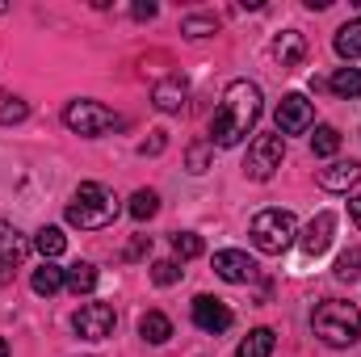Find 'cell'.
Masks as SVG:
<instances>
[{"instance_id": "3957f363", "label": "cell", "mask_w": 361, "mask_h": 357, "mask_svg": "<svg viewBox=\"0 0 361 357\" xmlns=\"http://www.w3.org/2000/svg\"><path fill=\"white\" fill-rule=\"evenodd\" d=\"M114 219H118V198L105 185H97V181H85L72 193V202H68V223L80 227V231H101Z\"/></svg>"}, {"instance_id": "30bf717a", "label": "cell", "mask_w": 361, "mask_h": 357, "mask_svg": "<svg viewBox=\"0 0 361 357\" xmlns=\"http://www.w3.org/2000/svg\"><path fill=\"white\" fill-rule=\"evenodd\" d=\"M214 273L231 286H248L257 277V261L240 248H223V253H214Z\"/></svg>"}, {"instance_id": "5bb4252c", "label": "cell", "mask_w": 361, "mask_h": 357, "mask_svg": "<svg viewBox=\"0 0 361 357\" xmlns=\"http://www.w3.org/2000/svg\"><path fill=\"white\" fill-rule=\"evenodd\" d=\"M357 181H361V164L357 160H336V164L319 169V185H324L328 193H349Z\"/></svg>"}, {"instance_id": "9a60e30c", "label": "cell", "mask_w": 361, "mask_h": 357, "mask_svg": "<svg viewBox=\"0 0 361 357\" xmlns=\"http://www.w3.org/2000/svg\"><path fill=\"white\" fill-rule=\"evenodd\" d=\"M185 97H189V85H185L180 76H169V80H160V85L152 89L156 109H164V114H180V109H185Z\"/></svg>"}, {"instance_id": "8992f818", "label": "cell", "mask_w": 361, "mask_h": 357, "mask_svg": "<svg viewBox=\"0 0 361 357\" xmlns=\"http://www.w3.org/2000/svg\"><path fill=\"white\" fill-rule=\"evenodd\" d=\"M281 156H286V139L281 135H257L248 143V156H244V177L248 181H269L281 169Z\"/></svg>"}, {"instance_id": "7c38bea8", "label": "cell", "mask_w": 361, "mask_h": 357, "mask_svg": "<svg viewBox=\"0 0 361 357\" xmlns=\"http://www.w3.org/2000/svg\"><path fill=\"white\" fill-rule=\"evenodd\" d=\"M332 236H336V214H332V210H319V214L307 223V231H302V253H307V257L328 253Z\"/></svg>"}, {"instance_id": "9c48e42d", "label": "cell", "mask_w": 361, "mask_h": 357, "mask_svg": "<svg viewBox=\"0 0 361 357\" xmlns=\"http://www.w3.org/2000/svg\"><path fill=\"white\" fill-rule=\"evenodd\" d=\"M193 324H197L202 332L219 337V332H227V328H231V307H227L223 298L197 294V298H193Z\"/></svg>"}, {"instance_id": "6da1fadb", "label": "cell", "mask_w": 361, "mask_h": 357, "mask_svg": "<svg viewBox=\"0 0 361 357\" xmlns=\"http://www.w3.org/2000/svg\"><path fill=\"white\" fill-rule=\"evenodd\" d=\"M261 122V89L252 80H231L214 118H210V143L214 147H240Z\"/></svg>"}, {"instance_id": "d4e9b609", "label": "cell", "mask_w": 361, "mask_h": 357, "mask_svg": "<svg viewBox=\"0 0 361 357\" xmlns=\"http://www.w3.org/2000/svg\"><path fill=\"white\" fill-rule=\"evenodd\" d=\"M25 118H30V105L21 97H13V92H0V126H17Z\"/></svg>"}, {"instance_id": "1f68e13d", "label": "cell", "mask_w": 361, "mask_h": 357, "mask_svg": "<svg viewBox=\"0 0 361 357\" xmlns=\"http://www.w3.org/2000/svg\"><path fill=\"white\" fill-rule=\"evenodd\" d=\"M160 147H164V131H156V139H152V143H143L139 152H143V156H156Z\"/></svg>"}, {"instance_id": "e575fe53", "label": "cell", "mask_w": 361, "mask_h": 357, "mask_svg": "<svg viewBox=\"0 0 361 357\" xmlns=\"http://www.w3.org/2000/svg\"><path fill=\"white\" fill-rule=\"evenodd\" d=\"M0 357H8V341L4 337H0Z\"/></svg>"}, {"instance_id": "4dcf8cb0", "label": "cell", "mask_w": 361, "mask_h": 357, "mask_svg": "<svg viewBox=\"0 0 361 357\" xmlns=\"http://www.w3.org/2000/svg\"><path fill=\"white\" fill-rule=\"evenodd\" d=\"M130 13H135V17H139V21H152V17H156V4H152V0H147V4H135V8H130Z\"/></svg>"}, {"instance_id": "4316f807", "label": "cell", "mask_w": 361, "mask_h": 357, "mask_svg": "<svg viewBox=\"0 0 361 357\" xmlns=\"http://www.w3.org/2000/svg\"><path fill=\"white\" fill-rule=\"evenodd\" d=\"M214 30H219V21L214 17H202V13H193V17L180 21V34H189V38H210Z\"/></svg>"}, {"instance_id": "5b68a950", "label": "cell", "mask_w": 361, "mask_h": 357, "mask_svg": "<svg viewBox=\"0 0 361 357\" xmlns=\"http://www.w3.org/2000/svg\"><path fill=\"white\" fill-rule=\"evenodd\" d=\"M63 122H68V131H76V135H85V139H97V135H105V131H114V126H118V114H114V109H105L101 101L80 97V101H68Z\"/></svg>"}, {"instance_id": "44dd1931", "label": "cell", "mask_w": 361, "mask_h": 357, "mask_svg": "<svg viewBox=\"0 0 361 357\" xmlns=\"http://www.w3.org/2000/svg\"><path fill=\"white\" fill-rule=\"evenodd\" d=\"M34 248L42 253V261H55V257H63V248H68V236H63L59 227H42V231L34 236Z\"/></svg>"}, {"instance_id": "2e32d148", "label": "cell", "mask_w": 361, "mask_h": 357, "mask_svg": "<svg viewBox=\"0 0 361 357\" xmlns=\"http://www.w3.org/2000/svg\"><path fill=\"white\" fill-rule=\"evenodd\" d=\"M139 337H143L147 345H164V341L173 337V320H169L164 311H143V315H139Z\"/></svg>"}, {"instance_id": "d6a6232c", "label": "cell", "mask_w": 361, "mask_h": 357, "mask_svg": "<svg viewBox=\"0 0 361 357\" xmlns=\"http://www.w3.org/2000/svg\"><path fill=\"white\" fill-rule=\"evenodd\" d=\"M143 248H152V240H143V236H139V240H135V244H130V248H126V257H130V261H135V257H143Z\"/></svg>"}, {"instance_id": "f546056e", "label": "cell", "mask_w": 361, "mask_h": 357, "mask_svg": "<svg viewBox=\"0 0 361 357\" xmlns=\"http://www.w3.org/2000/svg\"><path fill=\"white\" fill-rule=\"evenodd\" d=\"M152 282H156V286H173V282H180V265L177 261H156V265H152Z\"/></svg>"}, {"instance_id": "cb8c5ba5", "label": "cell", "mask_w": 361, "mask_h": 357, "mask_svg": "<svg viewBox=\"0 0 361 357\" xmlns=\"http://www.w3.org/2000/svg\"><path fill=\"white\" fill-rule=\"evenodd\" d=\"M130 219H139V223H147L156 210H160V198H156V189H135V198H130Z\"/></svg>"}, {"instance_id": "277c9868", "label": "cell", "mask_w": 361, "mask_h": 357, "mask_svg": "<svg viewBox=\"0 0 361 357\" xmlns=\"http://www.w3.org/2000/svg\"><path fill=\"white\" fill-rule=\"evenodd\" d=\"M248 236H252L257 253H265V257H281V253L294 244L298 223H294V214H290V210H277V206H273V210H261V214L252 219Z\"/></svg>"}, {"instance_id": "e0dca14e", "label": "cell", "mask_w": 361, "mask_h": 357, "mask_svg": "<svg viewBox=\"0 0 361 357\" xmlns=\"http://www.w3.org/2000/svg\"><path fill=\"white\" fill-rule=\"evenodd\" d=\"M273 345H277V332H273V328H252V332L240 341L235 357H273Z\"/></svg>"}, {"instance_id": "ac0fdd59", "label": "cell", "mask_w": 361, "mask_h": 357, "mask_svg": "<svg viewBox=\"0 0 361 357\" xmlns=\"http://www.w3.org/2000/svg\"><path fill=\"white\" fill-rule=\"evenodd\" d=\"M63 286L80 298V294H92L97 290V265H89V261H76L72 269H63Z\"/></svg>"}, {"instance_id": "f1b7e54d", "label": "cell", "mask_w": 361, "mask_h": 357, "mask_svg": "<svg viewBox=\"0 0 361 357\" xmlns=\"http://www.w3.org/2000/svg\"><path fill=\"white\" fill-rule=\"evenodd\" d=\"M210 152H214L210 139H206V143H193L189 156H185V160H189V173H206V169H210Z\"/></svg>"}, {"instance_id": "603a6c76", "label": "cell", "mask_w": 361, "mask_h": 357, "mask_svg": "<svg viewBox=\"0 0 361 357\" xmlns=\"http://www.w3.org/2000/svg\"><path fill=\"white\" fill-rule=\"evenodd\" d=\"M328 89L336 92V97H361V68H341L332 80H328Z\"/></svg>"}, {"instance_id": "4fadbf2b", "label": "cell", "mask_w": 361, "mask_h": 357, "mask_svg": "<svg viewBox=\"0 0 361 357\" xmlns=\"http://www.w3.org/2000/svg\"><path fill=\"white\" fill-rule=\"evenodd\" d=\"M273 59H277L286 72L302 68V59H307V38H302L298 30H286V34H277V38H273Z\"/></svg>"}, {"instance_id": "d6986e66", "label": "cell", "mask_w": 361, "mask_h": 357, "mask_svg": "<svg viewBox=\"0 0 361 357\" xmlns=\"http://www.w3.org/2000/svg\"><path fill=\"white\" fill-rule=\"evenodd\" d=\"M332 47H336L341 59H357L361 55V17L357 21H345V25L336 30V42H332Z\"/></svg>"}, {"instance_id": "ffe728a7", "label": "cell", "mask_w": 361, "mask_h": 357, "mask_svg": "<svg viewBox=\"0 0 361 357\" xmlns=\"http://www.w3.org/2000/svg\"><path fill=\"white\" fill-rule=\"evenodd\" d=\"M30 286H34V294H47V298H51V294L63 290V269L51 265V261H42V269H34V282H30Z\"/></svg>"}, {"instance_id": "7402d4cb", "label": "cell", "mask_w": 361, "mask_h": 357, "mask_svg": "<svg viewBox=\"0 0 361 357\" xmlns=\"http://www.w3.org/2000/svg\"><path fill=\"white\" fill-rule=\"evenodd\" d=\"M311 152H315L319 160L336 156V152H341V131H336V126H315V135H311Z\"/></svg>"}, {"instance_id": "484cf974", "label": "cell", "mask_w": 361, "mask_h": 357, "mask_svg": "<svg viewBox=\"0 0 361 357\" xmlns=\"http://www.w3.org/2000/svg\"><path fill=\"white\" fill-rule=\"evenodd\" d=\"M173 253H177L180 261H193V257L206 253V244H202V236H193V231H177V236H173Z\"/></svg>"}, {"instance_id": "52a82bcc", "label": "cell", "mask_w": 361, "mask_h": 357, "mask_svg": "<svg viewBox=\"0 0 361 357\" xmlns=\"http://www.w3.org/2000/svg\"><path fill=\"white\" fill-rule=\"evenodd\" d=\"M72 328H76L80 341H105V337H114V328H118V311H114L109 303H85V307L72 315Z\"/></svg>"}, {"instance_id": "83f0119b", "label": "cell", "mask_w": 361, "mask_h": 357, "mask_svg": "<svg viewBox=\"0 0 361 357\" xmlns=\"http://www.w3.org/2000/svg\"><path fill=\"white\" fill-rule=\"evenodd\" d=\"M336 277L341 282H357L361 277V248H349V253L336 257Z\"/></svg>"}, {"instance_id": "836d02e7", "label": "cell", "mask_w": 361, "mask_h": 357, "mask_svg": "<svg viewBox=\"0 0 361 357\" xmlns=\"http://www.w3.org/2000/svg\"><path fill=\"white\" fill-rule=\"evenodd\" d=\"M349 214H353V223L361 227V193L357 198H349Z\"/></svg>"}, {"instance_id": "7a4b0ae2", "label": "cell", "mask_w": 361, "mask_h": 357, "mask_svg": "<svg viewBox=\"0 0 361 357\" xmlns=\"http://www.w3.org/2000/svg\"><path fill=\"white\" fill-rule=\"evenodd\" d=\"M311 328H315V337L324 345L349 349V345L361 341V311L353 303H345V298H324L315 307V315H311Z\"/></svg>"}, {"instance_id": "8fae6325", "label": "cell", "mask_w": 361, "mask_h": 357, "mask_svg": "<svg viewBox=\"0 0 361 357\" xmlns=\"http://www.w3.org/2000/svg\"><path fill=\"white\" fill-rule=\"evenodd\" d=\"M25 257H30V240H25L13 223H4V219H0V277L8 282V277H13V269L21 265Z\"/></svg>"}, {"instance_id": "ba28073f", "label": "cell", "mask_w": 361, "mask_h": 357, "mask_svg": "<svg viewBox=\"0 0 361 357\" xmlns=\"http://www.w3.org/2000/svg\"><path fill=\"white\" fill-rule=\"evenodd\" d=\"M273 118H277V135H281V139H286V135H302V131L315 126V109H311V101H307L302 92H286Z\"/></svg>"}]
</instances>
